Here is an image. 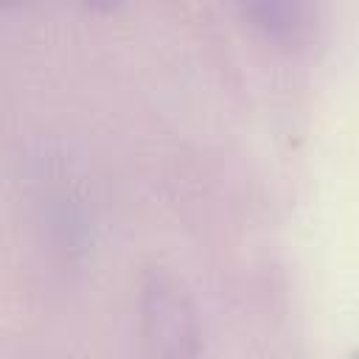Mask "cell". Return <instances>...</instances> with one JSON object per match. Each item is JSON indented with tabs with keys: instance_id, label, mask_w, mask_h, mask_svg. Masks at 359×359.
<instances>
[{
	"instance_id": "1",
	"label": "cell",
	"mask_w": 359,
	"mask_h": 359,
	"mask_svg": "<svg viewBox=\"0 0 359 359\" xmlns=\"http://www.w3.org/2000/svg\"><path fill=\"white\" fill-rule=\"evenodd\" d=\"M143 339L151 359H196L199 331L188 294L165 272H151L140 294Z\"/></svg>"
},
{
	"instance_id": "2",
	"label": "cell",
	"mask_w": 359,
	"mask_h": 359,
	"mask_svg": "<svg viewBox=\"0 0 359 359\" xmlns=\"http://www.w3.org/2000/svg\"><path fill=\"white\" fill-rule=\"evenodd\" d=\"M241 14L250 25L269 42L278 45H303L317 28V8L309 3H289V0H261L241 6Z\"/></svg>"
}]
</instances>
